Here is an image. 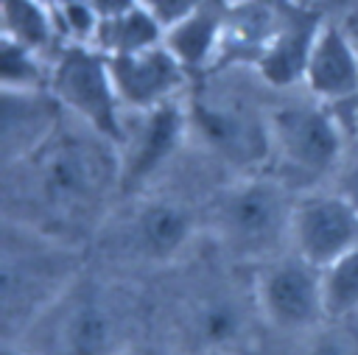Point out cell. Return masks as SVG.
Wrapping results in <instances>:
<instances>
[{"label":"cell","mask_w":358,"mask_h":355,"mask_svg":"<svg viewBox=\"0 0 358 355\" xmlns=\"http://www.w3.org/2000/svg\"><path fill=\"white\" fill-rule=\"evenodd\" d=\"M319 25L322 20L313 17L310 11L299 20H280L277 28L266 36V42L252 59L257 75L268 87H277V89L302 84Z\"/></svg>","instance_id":"9a60e30c"},{"label":"cell","mask_w":358,"mask_h":355,"mask_svg":"<svg viewBox=\"0 0 358 355\" xmlns=\"http://www.w3.org/2000/svg\"><path fill=\"white\" fill-rule=\"evenodd\" d=\"M333 112H336V117H338L347 140L352 145H358V92H352L350 98L333 103Z\"/></svg>","instance_id":"603a6c76"},{"label":"cell","mask_w":358,"mask_h":355,"mask_svg":"<svg viewBox=\"0 0 358 355\" xmlns=\"http://www.w3.org/2000/svg\"><path fill=\"white\" fill-rule=\"evenodd\" d=\"M296 193L274 173H243L227 184L210 207V229L235 260L266 263L291 249V215Z\"/></svg>","instance_id":"7a4b0ae2"},{"label":"cell","mask_w":358,"mask_h":355,"mask_svg":"<svg viewBox=\"0 0 358 355\" xmlns=\"http://www.w3.org/2000/svg\"><path fill=\"white\" fill-rule=\"evenodd\" d=\"M327 319H344L358 313V246L322 268Z\"/></svg>","instance_id":"ffe728a7"},{"label":"cell","mask_w":358,"mask_h":355,"mask_svg":"<svg viewBox=\"0 0 358 355\" xmlns=\"http://www.w3.org/2000/svg\"><path fill=\"white\" fill-rule=\"evenodd\" d=\"M199 338L213 349H229L243 335V316L241 307L229 299H207L196 316Z\"/></svg>","instance_id":"44dd1931"},{"label":"cell","mask_w":358,"mask_h":355,"mask_svg":"<svg viewBox=\"0 0 358 355\" xmlns=\"http://www.w3.org/2000/svg\"><path fill=\"white\" fill-rule=\"evenodd\" d=\"M0 277L3 330L14 338L76 280V246L6 218Z\"/></svg>","instance_id":"3957f363"},{"label":"cell","mask_w":358,"mask_h":355,"mask_svg":"<svg viewBox=\"0 0 358 355\" xmlns=\"http://www.w3.org/2000/svg\"><path fill=\"white\" fill-rule=\"evenodd\" d=\"M313 355H347V352H344V347L336 344V341H322V344L313 349Z\"/></svg>","instance_id":"4316f807"},{"label":"cell","mask_w":358,"mask_h":355,"mask_svg":"<svg viewBox=\"0 0 358 355\" xmlns=\"http://www.w3.org/2000/svg\"><path fill=\"white\" fill-rule=\"evenodd\" d=\"M347 134L330 103L288 101L268 112V173L294 193L324 187L347 159Z\"/></svg>","instance_id":"277c9868"},{"label":"cell","mask_w":358,"mask_h":355,"mask_svg":"<svg viewBox=\"0 0 358 355\" xmlns=\"http://www.w3.org/2000/svg\"><path fill=\"white\" fill-rule=\"evenodd\" d=\"M3 355H28V352H22V349H20V347H14V344H6Z\"/></svg>","instance_id":"f1b7e54d"},{"label":"cell","mask_w":358,"mask_h":355,"mask_svg":"<svg viewBox=\"0 0 358 355\" xmlns=\"http://www.w3.org/2000/svg\"><path fill=\"white\" fill-rule=\"evenodd\" d=\"M190 134L238 168L241 173H255L268 162V112L260 115L249 103L235 98H199L187 103Z\"/></svg>","instance_id":"30bf717a"},{"label":"cell","mask_w":358,"mask_h":355,"mask_svg":"<svg viewBox=\"0 0 358 355\" xmlns=\"http://www.w3.org/2000/svg\"><path fill=\"white\" fill-rule=\"evenodd\" d=\"M3 39L25 45L45 56L59 36V14L50 0H0Z\"/></svg>","instance_id":"e0dca14e"},{"label":"cell","mask_w":358,"mask_h":355,"mask_svg":"<svg viewBox=\"0 0 358 355\" xmlns=\"http://www.w3.org/2000/svg\"><path fill=\"white\" fill-rule=\"evenodd\" d=\"M229 11V0H207L199 11L179 20L162 34V42L185 64L187 73L210 67L224 53Z\"/></svg>","instance_id":"2e32d148"},{"label":"cell","mask_w":358,"mask_h":355,"mask_svg":"<svg viewBox=\"0 0 358 355\" xmlns=\"http://www.w3.org/2000/svg\"><path fill=\"white\" fill-rule=\"evenodd\" d=\"M112 229L115 249L145 266H168L179 260L196 238V215L176 198H134Z\"/></svg>","instance_id":"9c48e42d"},{"label":"cell","mask_w":358,"mask_h":355,"mask_svg":"<svg viewBox=\"0 0 358 355\" xmlns=\"http://www.w3.org/2000/svg\"><path fill=\"white\" fill-rule=\"evenodd\" d=\"M338 190L358 207V145H355V151L352 154H347V159H344V165H341V171H338Z\"/></svg>","instance_id":"cb8c5ba5"},{"label":"cell","mask_w":358,"mask_h":355,"mask_svg":"<svg viewBox=\"0 0 358 355\" xmlns=\"http://www.w3.org/2000/svg\"><path fill=\"white\" fill-rule=\"evenodd\" d=\"M288 3H294L296 8H310V11H313V8H316L319 3H324V0H288Z\"/></svg>","instance_id":"83f0119b"},{"label":"cell","mask_w":358,"mask_h":355,"mask_svg":"<svg viewBox=\"0 0 358 355\" xmlns=\"http://www.w3.org/2000/svg\"><path fill=\"white\" fill-rule=\"evenodd\" d=\"M50 92L62 109L115 145L123 137L126 109L117 98L109 56L90 42L64 45L50 61Z\"/></svg>","instance_id":"8992f818"},{"label":"cell","mask_w":358,"mask_h":355,"mask_svg":"<svg viewBox=\"0 0 358 355\" xmlns=\"http://www.w3.org/2000/svg\"><path fill=\"white\" fill-rule=\"evenodd\" d=\"M3 112H0V151L3 162L11 165L31 151H36L59 126H62V103L48 89H0Z\"/></svg>","instance_id":"5bb4252c"},{"label":"cell","mask_w":358,"mask_h":355,"mask_svg":"<svg viewBox=\"0 0 358 355\" xmlns=\"http://www.w3.org/2000/svg\"><path fill=\"white\" fill-rule=\"evenodd\" d=\"M120 313L112 299L78 277L20 333L28 355H115L120 344Z\"/></svg>","instance_id":"5b68a950"},{"label":"cell","mask_w":358,"mask_h":355,"mask_svg":"<svg viewBox=\"0 0 358 355\" xmlns=\"http://www.w3.org/2000/svg\"><path fill=\"white\" fill-rule=\"evenodd\" d=\"M162 34H165L162 25L143 6H134L123 14L98 20L92 45L103 50L106 56H123V53H137V50L159 45Z\"/></svg>","instance_id":"ac0fdd59"},{"label":"cell","mask_w":358,"mask_h":355,"mask_svg":"<svg viewBox=\"0 0 358 355\" xmlns=\"http://www.w3.org/2000/svg\"><path fill=\"white\" fill-rule=\"evenodd\" d=\"M302 87L310 98L330 106L358 92V42L352 39L347 25L322 20Z\"/></svg>","instance_id":"4fadbf2b"},{"label":"cell","mask_w":358,"mask_h":355,"mask_svg":"<svg viewBox=\"0 0 358 355\" xmlns=\"http://www.w3.org/2000/svg\"><path fill=\"white\" fill-rule=\"evenodd\" d=\"M207 0H140V6L162 25V31H168L171 25H176L179 20L190 17L193 11H199Z\"/></svg>","instance_id":"7402d4cb"},{"label":"cell","mask_w":358,"mask_h":355,"mask_svg":"<svg viewBox=\"0 0 358 355\" xmlns=\"http://www.w3.org/2000/svg\"><path fill=\"white\" fill-rule=\"evenodd\" d=\"M115 355H171V352H165V349H159V347H145V344H126L120 352H115Z\"/></svg>","instance_id":"484cf974"},{"label":"cell","mask_w":358,"mask_h":355,"mask_svg":"<svg viewBox=\"0 0 358 355\" xmlns=\"http://www.w3.org/2000/svg\"><path fill=\"white\" fill-rule=\"evenodd\" d=\"M50 84V64L42 61V53L3 39L0 48V89H48Z\"/></svg>","instance_id":"d6986e66"},{"label":"cell","mask_w":358,"mask_h":355,"mask_svg":"<svg viewBox=\"0 0 358 355\" xmlns=\"http://www.w3.org/2000/svg\"><path fill=\"white\" fill-rule=\"evenodd\" d=\"M241 3H249V0H229V6H241Z\"/></svg>","instance_id":"4dcf8cb0"},{"label":"cell","mask_w":358,"mask_h":355,"mask_svg":"<svg viewBox=\"0 0 358 355\" xmlns=\"http://www.w3.org/2000/svg\"><path fill=\"white\" fill-rule=\"evenodd\" d=\"M352 246H358V207L338 187L296 193L291 215V252L319 268H327Z\"/></svg>","instance_id":"8fae6325"},{"label":"cell","mask_w":358,"mask_h":355,"mask_svg":"<svg viewBox=\"0 0 358 355\" xmlns=\"http://www.w3.org/2000/svg\"><path fill=\"white\" fill-rule=\"evenodd\" d=\"M347 28H350V34H352V39L358 42V20H352V22L347 25Z\"/></svg>","instance_id":"f546056e"},{"label":"cell","mask_w":358,"mask_h":355,"mask_svg":"<svg viewBox=\"0 0 358 355\" xmlns=\"http://www.w3.org/2000/svg\"><path fill=\"white\" fill-rule=\"evenodd\" d=\"M90 6L98 14V20H106V17H115V14H123L134 6H140V0H90Z\"/></svg>","instance_id":"d4e9b609"},{"label":"cell","mask_w":358,"mask_h":355,"mask_svg":"<svg viewBox=\"0 0 358 355\" xmlns=\"http://www.w3.org/2000/svg\"><path fill=\"white\" fill-rule=\"evenodd\" d=\"M109 67L126 112H143L179 101L187 84L185 64L168 50L165 42L137 53L109 56Z\"/></svg>","instance_id":"7c38bea8"},{"label":"cell","mask_w":358,"mask_h":355,"mask_svg":"<svg viewBox=\"0 0 358 355\" xmlns=\"http://www.w3.org/2000/svg\"><path fill=\"white\" fill-rule=\"evenodd\" d=\"M120 196L117 145L70 117L28 157L6 165L8 221L73 243L103 224Z\"/></svg>","instance_id":"6da1fadb"},{"label":"cell","mask_w":358,"mask_h":355,"mask_svg":"<svg viewBox=\"0 0 358 355\" xmlns=\"http://www.w3.org/2000/svg\"><path fill=\"white\" fill-rule=\"evenodd\" d=\"M131 115L134 117L126 115L123 137L117 143L120 196H140L190 137L187 101L182 98Z\"/></svg>","instance_id":"ba28073f"},{"label":"cell","mask_w":358,"mask_h":355,"mask_svg":"<svg viewBox=\"0 0 358 355\" xmlns=\"http://www.w3.org/2000/svg\"><path fill=\"white\" fill-rule=\"evenodd\" d=\"M255 305L263 319L282 333H308L327 319L322 268L282 252L260 263L255 277Z\"/></svg>","instance_id":"52a82bcc"}]
</instances>
